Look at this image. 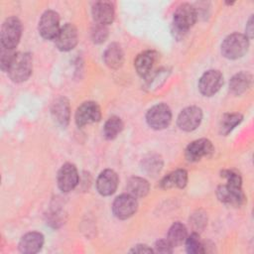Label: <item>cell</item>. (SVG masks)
I'll return each mask as SVG.
<instances>
[{
    "label": "cell",
    "mask_w": 254,
    "mask_h": 254,
    "mask_svg": "<svg viewBox=\"0 0 254 254\" xmlns=\"http://www.w3.org/2000/svg\"><path fill=\"white\" fill-rule=\"evenodd\" d=\"M60 17L53 10L46 11L39 21V33L46 40H55L60 32Z\"/></svg>",
    "instance_id": "52a82bcc"
},
{
    "label": "cell",
    "mask_w": 254,
    "mask_h": 254,
    "mask_svg": "<svg viewBox=\"0 0 254 254\" xmlns=\"http://www.w3.org/2000/svg\"><path fill=\"white\" fill-rule=\"evenodd\" d=\"M127 190H129L128 193L134 195L135 197H142L148 193L149 184L143 178L133 177L129 179L127 183Z\"/></svg>",
    "instance_id": "603a6c76"
},
{
    "label": "cell",
    "mask_w": 254,
    "mask_h": 254,
    "mask_svg": "<svg viewBox=\"0 0 254 254\" xmlns=\"http://www.w3.org/2000/svg\"><path fill=\"white\" fill-rule=\"evenodd\" d=\"M186 248H187V251L190 254L204 252V244L201 242L199 235L195 232L191 233L190 236H187Z\"/></svg>",
    "instance_id": "4316f807"
},
{
    "label": "cell",
    "mask_w": 254,
    "mask_h": 254,
    "mask_svg": "<svg viewBox=\"0 0 254 254\" xmlns=\"http://www.w3.org/2000/svg\"><path fill=\"white\" fill-rule=\"evenodd\" d=\"M103 60L110 68H118L122 65L124 61V53L122 48L116 44H110L103 54Z\"/></svg>",
    "instance_id": "ffe728a7"
},
{
    "label": "cell",
    "mask_w": 254,
    "mask_h": 254,
    "mask_svg": "<svg viewBox=\"0 0 254 254\" xmlns=\"http://www.w3.org/2000/svg\"><path fill=\"white\" fill-rule=\"evenodd\" d=\"M17 53L14 51V49H8L5 47L1 46V51H0V64H1V69L3 71H7L9 65L11 64L15 55Z\"/></svg>",
    "instance_id": "83f0119b"
},
{
    "label": "cell",
    "mask_w": 254,
    "mask_h": 254,
    "mask_svg": "<svg viewBox=\"0 0 254 254\" xmlns=\"http://www.w3.org/2000/svg\"><path fill=\"white\" fill-rule=\"evenodd\" d=\"M243 117L240 113H226L222 116L219 124L220 133L227 135L230 133L237 125L240 124Z\"/></svg>",
    "instance_id": "d4e9b609"
},
{
    "label": "cell",
    "mask_w": 254,
    "mask_h": 254,
    "mask_svg": "<svg viewBox=\"0 0 254 254\" xmlns=\"http://www.w3.org/2000/svg\"><path fill=\"white\" fill-rule=\"evenodd\" d=\"M216 193L219 200L226 204L239 206L245 201V194L242 190V186L227 183L226 185L219 186Z\"/></svg>",
    "instance_id": "30bf717a"
},
{
    "label": "cell",
    "mask_w": 254,
    "mask_h": 254,
    "mask_svg": "<svg viewBox=\"0 0 254 254\" xmlns=\"http://www.w3.org/2000/svg\"><path fill=\"white\" fill-rule=\"evenodd\" d=\"M77 30L73 24L66 23L61 27L59 34L55 38V44L60 51L67 52L72 50L77 44Z\"/></svg>",
    "instance_id": "8fae6325"
},
{
    "label": "cell",
    "mask_w": 254,
    "mask_h": 254,
    "mask_svg": "<svg viewBox=\"0 0 254 254\" xmlns=\"http://www.w3.org/2000/svg\"><path fill=\"white\" fill-rule=\"evenodd\" d=\"M214 152L212 143L207 139L192 141L186 149L185 156L190 162H197L204 157H210Z\"/></svg>",
    "instance_id": "4fadbf2b"
},
{
    "label": "cell",
    "mask_w": 254,
    "mask_h": 254,
    "mask_svg": "<svg viewBox=\"0 0 254 254\" xmlns=\"http://www.w3.org/2000/svg\"><path fill=\"white\" fill-rule=\"evenodd\" d=\"M136 197L130 193H123L118 195L112 204V211L119 219H126L132 216L137 210Z\"/></svg>",
    "instance_id": "8992f818"
},
{
    "label": "cell",
    "mask_w": 254,
    "mask_h": 254,
    "mask_svg": "<svg viewBox=\"0 0 254 254\" xmlns=\"http://www.w3.org/2000/svg\"><path fill=\"white\" fill-rule=\"evenodd\" d=\"M32 69V56L29 53H17L6 72L14 82H23L30 77Z\"/></svg>",
    "instance_id": "7a4b0ae2"
},
{
    "label": "cell",
    "mask_w": 254,
    "mask_h": 254,
    "mask_svg": "<svg viewBox=\"0 0 254 254\" xmlns=\"http://www.w3.org/2000/svg\"><path fill=\"white\" fill-rule=\"evenodd\" d=\"M58 186L64 192L72 190L78 184V173L74 165L66 163L63 165L58 173Z\"/></svg>",
    "instance_id": "5bb4252c"
},
{
    "label": "cell",
    "mask_w": 254,
    "mask_h": 254,
    "mask_svg": "<svg viewBox=\"0 0 254 254\" xmlns=\"http://www.w3.org/2000/svg\"><path fill=\"white\" fill-rule=\"evenodd\" d=\"M188 183V173L186 170L179 169L164 177L161 181V187L163 189L180 188L183 189Z\"/></svg>",
    "instance_id": "44dd1931"
},
{
    "label": "cell",
    "mask_w": 254,
    "mask_h": 254,
    "mask_svg": "<svg viewBox=\"0 0 254 254\" xmlns=\"http://www.w3.org/2000/svg\"><path fill=\"white\" fill-rule=\"evenodd\" d=\"M223 83V76L220 71L210 69L205 71L198 80V89L204 96L214 95Z\"/></svg>",
    "instance_id": "ba28073f"
},
{
    "label": "cell",
    "mask_w": 254,
    "mask_h": 254,
    "mask_svg": "<svg viewBox=\"0 0 254 254\" xmlns=\"http://www.w3.org/2000/svg\"><path fill=\"white\" fill-rule=\"evenodd\" d=\"M248 47L249 41L246 35L233 33L223 40L221 44V54L229 60H236L246 54Z\"/></svg>",
    "instance_id": "3957f363"
},
{
    "label": "cell",
    "mask_w": 254,
    "mask_h": 254,
    "mask_svg": "<svg viewBox=\"0 0 254 254\" xmlns=\"http://www.w3.org/2000/svg\"><path fill=\"white\" fill-rule=\"evenodd\" d=\"M131 252H137V253H150L153 252V250L151 248H149L147 245H136Z\"/></svg>",
    "instance_id": "1f68e13d"
},
{
    "label": "cell",
    "mask_w": 254,
    "mask_h": 254,
    "mask_svg": "<svg viewBox=\"0 0 254 254\" xmlns=\"http://www.w3.org/2000/svg\"><path fill=\"white\" fill-rule=\"evenodd\" d=\"M44 244V236L42 233L32 231L26 233L19 242V250L22 253L34 254L41 250Z\"/></svg>",
    "instance_id": "ac0fdd59"
},
{
    "label": "cell",
    "mask_w": 254,
    "mask_h": 254,
    "mask_svg": "<svg viewBox=\"0 0 254 254\" xmlns=\"http://www.w3.org/2000/svg\"><path fill=\"white\" fill-rule=\"evenodd\" d=\"M202 119V111L197 106H189L181 111L178 116V126L184 131H192L196 129Z\"/></svg>",
    "instance_id": "7c38bea8"
},
{
    "label": "cell",
    "mask_w": 254,
    "mask_h": 254,
    "mask_svg": "<svg viewBox=\"0 0 254 254\" xmlns=\"http://www.w3.org/2000/svg\"><path fill=\"white\" fill-rule=\"evenodd\" d=\"M118 186V176L110 169L101 172L96 181V189L101 195H111Z\"/></svg>",
    "instance_id": "9a60e30c"
},
{
    "label": "cell",
    "mask_w": 254,
    "mask_h": 254,
    "mask_svg": "<svg viewBox=\"0 0 254 254\" xmlns=\"http://www.w3.org/2000/svg\"><path fill=\"white\" fill-rule=\"evenodd\" d=\"M22 36V24L16 17L7 18L1 28V46L15 49Z\"/></svg>",
    "instance_id": "277c9868"
},
{
    "label": "cell",
    "mask_w": 254,
    "mask_h": 254,
    "mask_svg": "<svg viewBox=\"0 0 254 254\" xmlns=\"http://www.w3.org/2000/svg\"><path fill=\"white\" fill-rule=\"evenodd\" d=\"M108 36V30L105 25L95 24L91 29V38L94 43L100 44L105 41Z\"/></svg>",
    "instance_id": "f1b7e54d"
},
{
    "label": "cell",
    "mask_w": 254,
    "mask_h": 254,
    "mask_svg": "<svg viewBox=\"0 0 254 254\" xmlns=\"http://www.w3.org/2000/svg\"><path fill=\"white\" fill-rule=\"evenodd\" d=\"M146 121L151 128L156 130L168 127L172 121V112L170 107L164 103L152 106L146 114Z\"/></svg>",
    "instance_id": "5b68a950"
},
{
    "label": "cell",
    "mask_w": 254,
    "mask_h": 254,
    "mask_svg": "<svg viewBox=\"0 0 254 254\" xmlns=\"http://www.w3.org/2000/svg\"><path fill=\"white\" fill-rule=\"evenodd\" d=\"M92 16L97 24L108 25L114 20L115 11L113 4L109 1H98L95 2L91 8Z\"/></svg>",
    "instance_id": "2e32d148"
},
{
    "label": "cell",
    "mask_w": 254,
    "mask_h": 254,
    "mask_svg": "<svg viewBox=\"0 0 254 254\" xmlns=\"http://www.w3.org/2000/svg\"><path fill=\"white\" fill-rule=\"evenodd\" d=\"M69 103L64 97L58 98L52 106V115L55 121L61 126H66L69 121Z\"/></svg>",
    "instance_id": "d6986e66"
},
{
    "label": "cell",
    "mask_w": 254,
    "mask_h": 254,
    "mask_svg": "<svg viewBox=\"0 0 254 254\" xmlns=\"http://www.w3.org/2000/svg\"><path fill=\"white\" fill-rule=\"evenodd\" d=\"M101 111L99 105L94 101L83 102L75 112V122L77 126L82 127L100 120Z\"/></svg>",
    "instance_id": "9c48e42d"
},
{
    "label": "cell",
    "mask_w": 254,
    "mask_h": 254,
    "mask_svg": "<svg viewBox=\"0 0 254 254\" xmlns=\"http://www.w3.org/2000/svg\"><path fill=\"white\" fill-rule=\"evenodd\" d=\"M251 85V75L248 72H238L229 81V89L235 95L244 93Z\"/></svg>",
    "instance_id": "7402d4cb"
},
{
    "label": "cell",
    "mask_w": 254,
    "mask_h": 254,
    "mask_svg": "<svg viewBox=\"0 0 254 254\" xmlns=\"http://www.w3.org/2000/svg\"><path fill=\"white\" fill-rule=\"evenodd\" d=\"M123 129V122L117 116H111L107 119L103 127V134L106 139L112 140L118 136Z\"/></svg>",
    "instance_id": "484cf974"
},
{
    "label": "cell",
    "mask_w": 254,
    "mask_h": 254,
    "mask_svg": "<svg viewBox=\"0 0 254 254\" xmlns=\"http://www.w3.org/2000/svg\"><path fill=\"white\" fill-rule=\"evenodd\" d=\"M155 251L158 253H172L173 252V245L169 242V240H159L155 244Z\"/></svg>",
    "instance_id": "4dcf8cb0"
},
{
    "label": "cell",
    "mask_w": 254,
    "mask_h": 254,
    "mask_svg": "<svg viewBox=\"0 0 254 254\" xmlns=\"http://www.w3.org/2000/svg\"><path fill=\"white\" fill-rule=\"evenodd\" d=\"M145 169L151 173V174H155L157 172H159L161 170V167H162V162H161V159L158 158V157H154L152 156L151 158L147 159L145 161V165H144Z\"/></svg>",
    "instance_id": "f546056e"
},
{
    "label": "cell",
    "mask_w": 254,
    "mask_h": 254,
    "mask_svg": "<svg viewBox=\"0 0 254 254\" xmlns=\"http://www.w3.org/2000/svg\"><path fill=\"white\" fill-rule=\"evenodd\" d=\"M188 231L186 226L181 222H175L168 231L167 239L173 246H178L186 241Z\"/></svg>",
    "instance_id": "cb8c5ba5"
},
{
    "label": "cell",
    "mask_w": 254,
    "mask_h": 254,
    "mask_svg": "<svg viewBox=\"0 0 254 254\" xmlns=\"http://www.w3.org/2000/svg\"><path fill=\"white\" fill-rule=\"evenodd\" d=\"M246 34L248 35L247 37L248 38H251L252 37V34H253V20H252V17H250L248 23H247V27H246Z\"/></svg>",
    "instance_id": "d6a6232c"
},
{
    "label": "cell",
    "mask_w": 254,
    "mask_h": 254,
    "mask_svg": "<svg viewBox=\"0 0 254 254\" xmlns=\"http://www.w3.org/2000/svg\"><path fill=\"white\" fill-rule=\"evenodd\" d=\"M196 18L197 11L192 5L189 3L179 5L174 12L173 31L177 36H184L193 26Z\"/></svg>",
    "instance_id": "6da1fadb"
},
{
    "label": "cell",
    "mask_w": 254,
    "mask_h": 254,
    "mask_svg": "<svg viewBox=\"0 0 254 254\" xmlns=\"http://www.w3.org/2000/svg\"><path fill=\"white\" fill-rule=\"evenodd\" d=\"M158 59V54L155 51H145L139 54L135 61L134 66L136 71L141 76H147L152 71Z\"/></svg>",
    "instance_id": "e0dca14e"
}]
</instances>
